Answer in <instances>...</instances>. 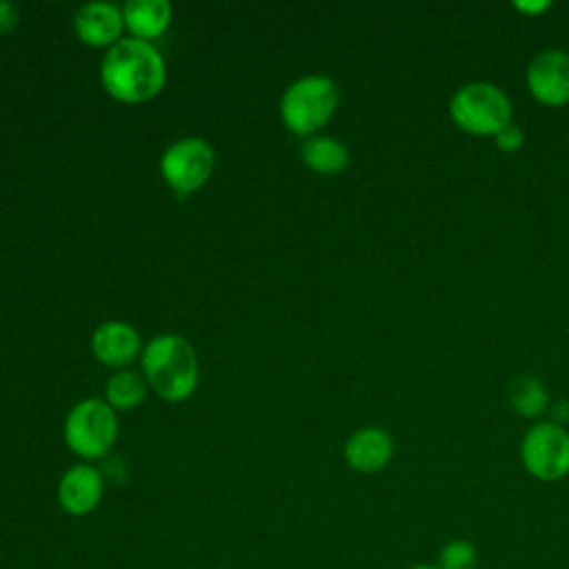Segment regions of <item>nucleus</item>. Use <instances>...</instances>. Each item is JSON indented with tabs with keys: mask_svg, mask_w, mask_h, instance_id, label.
<instances>
[{
	"mask_svg": "<svg viewBox=\"0 0 569 569\" xmlns=\"http://www.w3.org/2000/svg\"><path fill=\"white\" fill-rule=\"evenodd\" d=\"M102 498V476L91 465L71 467L58 485V502L71 516L91 513Z\"/></svg>",
	"mask_w": 569,
	"mask_h": 569,
	"instance_id": "9d476101",
	"label": "nucleus"
},
{
	"mask_svg": "<svg viewBox=\"0 0 569 569\" xmlns=\"http://www.w3.org/2000/svg\"><path fill=\"white\" fill-rule=\"evenodd\" d=\"M102 82L122 102H144L164 84V60L147 40H118L102 60Z\"/></svg>",
	"mask_w": 569,
	"mask_h": 569,
	"instance_id": "f257e3e1",
	"label": "nucleus"
},
{
	"mask_svg": "<svg viewBox=\"0 0 569 569\" xmlns=\"http://www.w3.org/2000/svg\"><path fill=\"white\" fill-rule=\"evenodd\" d=\"M18 24V9L16 4L0 0V33L11 31Z\"/></svg>",
	"mask_w": 569,
	"mask_h": 569,
	"instance_id": "aec40b11",
	"label": "nucleus"
},
{
	"mask_svg": "<svg viewBox=\"0 0 569 569\" xmlns=\"http://www.w3.org/2000/svg\"><path fill=\"white\" fill-rule=\"evenodd\" d=\"M93 353L104 365H127L140 349L138 331L127 322H104L93 333Z\"/></svg>",
	"mask_w": 569,
	"mask_h": 569,
	"instance_id": "f8f14e48",
	"label": "nucleus"
},
{
	"mask_svg": "<svg viewBox=\"0 0 569 569\" xmlns=\"http://www.w3.org/2000/svg\"><path fill=\"white\" fill-rule=\"evenodd\" d=\"M118 436V420L113 409L98 400L89 398L78 402L64 425V440L67 445L82 458L93 460L104 456Z\"/></svg>",
	"mask_w": 569,
	"mask_h": 569,
	"instance_id": "423d86ee",
	"label": "nucleus"
},
{
	"mask_svg": "<svg viewBox=\"0 0 569 569\" xmlns=\"http://www.w3.org/2000/svg\"><path fill=\"white\" fill-rule=\"evenodd\" d=\"M124 22L140 38L160 36L171 20V4L167 0H129L124 4Z\"/></svg>",
	"mask_w": 569,
	"mask_h": 569,
	"instance_id": "ddd939ff",
	"label": "nucleus"
},
{
	"mask_svg": "<svg viewBox=\"0 0 569 569\" xmlns=\"http://www.w3.org/2000/svg\"><path fill=\"white\" fill-rule=\"evenodd\" d=\"M480 553L471 540L453 538L447 540L436 558L438 569H478Z\"/></svg>",
	"mask_w": 569,
	"mask_h": 569,
	"instance_id": "f3484780",
	"label": "nucleus"
},
{
	"mask_svg": "<svg viewBox=\"0 0 569 569\" xmlns=\"http://www.w3.org/2000/svg\"><path fill=\"white\" fill-rule=\"evenodd\" d=\"M124 16L111 2H89L76 13V33L87 44H109L122 31Z\"/></svg>",
	"mask_w": 569,
	"mask_h": 569,
	"instance_id": "9b49d317",
	"label": "nucleus"
},
{
	"mask_svg": "<svg viewBox=\"0 0 569 569\" xmlns=\"http://www.w3.org/2000/svg\"><path fill=\"white\" fill-rule=\"evenodd\" d=\"M338 84L327 76H307L296 80L282 96L280 113L284 124L298 133L307 136L320 129L338 107Z\"/></svg>",
	"mask_w": 569,
	"mask_h": 569,
	"instance_id": "20e7f679",
	"label": "nucleus"
},
{
	"mask_svg": "<svg viewBox=\"0 0 569 569\" xmlns=\"http://www.w3.org/2000/svg\"><path fill=\"white\" fill-rule=\"evenodd\" d=\"M549 413H551V422L565 427L569 422V400L567 398H558V400H551L549 405Z\"/></svg>",
	"mask_w": 569,
	"mask_h": 569,
	"instance_id": "412c9836",
	"label": "nucleus"
},
{
	"mask_svg": "<svg viewBox=\"0 0 569 569\" xmlns=\"http://www.w3.org/2000/svg\"><path fill=\"white\" fill-rule=\"evenodd\" d=\"M529 96L545 107L569 104V51L549 47L538 51L525 71Z\"/></svg>",
	"mask_w": 569,
	"mask_h": 569,
	"instance_id": "6e6552de",
	"label": "nucleus"
},
{
	"mask_svg": "<svg viewBox=\"0 0 569 569\" xmlns=\"http://www.w3.org/2000/svg\"><path fill=\"white\" fill-rule=\"evenodd\" d=\"M518 13L527 16V18H538L542 16L547 9H551V2L549 0H516L511 4Z\"/></svg>",
	"mask_w": 569,
	"mask_h": 569,
	"instance_id": "6ab92c4d",
	"label": "nucleus"
},
{
	"mask_svg": "<svg viewBox=\"0 0 569 569\" xmlns=\"http://www.w3.org/2000/svg\"><path fill=\"white\" fill-rule=\"evenodd\" d=\"M107 398L116 409H131L144 398V380L136 371H120L109 380Z\"/></svg>",
	"mask_w": 569,
	"mask_h": 569,
	"instance_id": "dca6fc26",
	"label": "nucleus"
},
{
	"mask_svg": "<svg viewBox=\"0 0 569 569\" xmlns=\"http://www.w3.org/2000/svg\"><path fill=\"white\" fill-rule=\"evenodd\" d=\"M164 180L182 196L202 187L213 169V149L202 138L173 142L160 162Z\"/></svg>",
	"mask_w": 569,
	"mask_h": 569,
	"instance_id": "0eeeda50",
	"label": "nucleus"
},
{
	"mask_svg": "<svg viewBox=\"0 0 569 569\" xmlns=\"http://www.w3.org/2000/svg\"><path fill=\"white\" fill-rule=\"evenodd\" d=\"M520 460L540 482H558L569 476V431L551 420L529 427L520 440Z\"/></svg>",
	"mask_w": 569,
	"mask_h": 569,
	"instance_id": "39448f33",
	"label": "nucleus"
},
{
	"mask_svg": "<svg viewBox=\"0 0 569 569\" xmlns=\"http://www.w3.org/2000/svg\"><path fill=\"white\" fill-rule=\"evenodd\" d=\"M151 387L167 400L187 398L198 382V360L191 345L173 333L153 338L142 353Z\"/></svg>",
	"mask_w": 569,
	"mask_h": 569,
	"instance_id": "7ed1b4c3",
	"label": "nucleus"
},
{
	"mask_svg": "<svg viewBox=\"0 0 569 569\" xmlns=\"http://www.w3.org/2000/svg\"><path fill=\"white\" fill-rule=\"evenodd\" d=\"M449 118L469 136L493 138L502 127L513 122V104L502 87L473 80L458 87L449 98Z\"/></svg>",
	"mask_w": 569,
	"mask_h": 569,
	"instance_id": "f03ea898",
	"label": "nucleus"
},
{
	"mask_svg": "<svg viewBox=\"0 0 569 569\" xmlns=\"http://www.w3.org/2000/svg\"><path fill=\"white\" fill-rule=\"evenodd\" d=\"M302 160L320 173H338L349 164V151L338 138L313 136L302 144Z\"/></svg>",
	"mask_w": 569,
	"mask_h": 569,
	"instance_id": "2eb2a0df",
	"label": "nucleus"
},
{
	"mask_svg": "<svg viewBox=\"0 0 569 569\" xmlns=\"http://www.w3.org/2000/svg\"><path fill=\"white\" fill-rule=\"evenodd\" d=\"M509 405L511 409L522 418H540L545 411H549L551 398L547 387L531 373L518 376L509 385Z\"/></svg>",
	"mask_w": 569,
	"mask_h": 569,
	"instance_id": "4468645a",
	"label": "nucleus"
},
{
	"mask_svg": "<svg viewBox=\"0 0 569 569\" xmlns=\"http://www.w3.org/2000/svg\"><path fill=\"white\" fill-rule=\"evenodd\" d=\"M393 438L382 427H362L349 436L345 460L358 473H376L393 458Z\"/></svg>",
	"mask_w": 569,
	"mask_h": 569,
	"instance_id": "1a4fd4ad",
	"label": "nucleus"
},
{
	"mask_svg": "<svg viewBox=\"0 0 569 569\" xmlns=\"http://www.w3.org/2000/svg\"><path fill=\"white\" fill-rule=\"evenodd\" d=\"M493 144L505 151V153H513L520 151L525 144V131L518 122H509L507 127H502L496 136H493Z\"/></svg>",
	"mask_w": 569,
	"mask_h": 569,
	"instance_id": "a211bd4d",
	"label": "nucleus"
},
{
	"mask_svg": "<svg viewBox=\"0 0 569 569\" xmlns=\"http://www.w3.org/2000/svg\"><path fill=\"white\" fill-rule=\"evenodd\" d=\"M409 569H438V567H436V562H433V565H427V562H418V565H411Z\"/></svg>",
	"mask_w": 569,
	"mask_h": 569,
	"instance_id": "4be33fe9",
	"label": "nucleus"
}]
</instances>
